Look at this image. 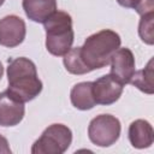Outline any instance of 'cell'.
<instances>
[{
	"instance_id": "cell-1",
	"label": "cell",
	"mask_w": 154,
	"mask_h": 154,
	"mask_svg": "<svg viewBox=\"0 0 154 154\" xmlns=\"http://www.w3.org/2000/svg\"><path fill=\"white\" fill-rule=\"evenodd\" d=\"M7 81L6 91L23 103L34 100L42 91V82L37 77L36 65L25 57L8 60Z\"/></svg>"
},
{
	"instance_id": "cell-2",
	"label": "cell",
	"mask_w": 154,
	"mask_h": 154,
	"mask_svg": "<svg viewBox=\"0 0 154 154\" xmlns=\"http://www.w3.org/2000/svg\"><path fill=\"white\" fill-rule=\"evenodd\" d=\"M120 43V36L116 31L111 29L100 30L85 38L81 47V58L89 71L102 69L109 64Z\"/></svg>"
},
{
	"instance_id": "cell-3",
	"label": "cell",
	"mask_w": 154,
	"mask_h": 154,
	"mask_svg": "<svg viewBox=\"0 0 154 154\" xmlns=\"http://www.w3.org/2000/svg\"><path fill=\"white\" fill-rule=\"evenodd\" d=\"M46 48L55 57H64L71 48L75 38L72 18L67 12L55 11L45 23Z\"/></svg>"
},
{
	"instance_id": "cell-4",
	"label": "cell",
	"mask_w": 154,
	"mask_h": 154,
	"mask_svg": "<svg viewBox=\"0 0 154 154\" xmlns=\"http://www.w3.org/2000/svg\"><path fill=\"white\" fill-rule=\"evenodd\" d=\"M72 142V131L64 124H52L31 147L32 154H63Z\"/></svg>"
},
{
	"instance_id": "cell-5",
	"label": "cell",
	"mask_w": 154,
	"mask_h": 154,
	"mask_svg": "<svg viewBox=\"0 0 154 154\" xmlns=\"http://www.w3.org/2000/svg\"><path fill=\"white\" fill-rule=\"evenodd\" d=\"M120 122L112 114H99L88 126V137L97 147H109L120 136Z\"/></svg>"
},
{
	"instance_id": "cell-6",
	"label": "cell",
	"mask_w": 154,
	"mask_h": 154,
	"mask_svg": "<svg viewBox=\"0 0 154 154\" xmlns=\"http://www.w3.org/2000/svg\"><path fill=\"white\" fill-rule=\"evenodd\" d=\"M124 85L111 73L103 75L93 82V95L96 105L108 106L119 100Z\"/></svg>"
},
{
	"instance_id": "cell-7",
	"label": "cell",
	"mask_w": 154,
	"mask_h": 154,
	"mask_svg": "<svg viewBox=\"0 0 154 154\" xmlns=\"http://www.w3.org/2000/svg\"><path fill=\"white\" fill-rule=\"evenodd\" d=\"M26 34L25 22L16 16L10 14L0 19V45L4 47L13 48L19 46Z\"/></svg>"
},
{
	"instance_id": "cell-8",
	"label": "cell",
	"mask_w": 154,
	"mask_h": 154,
	"mask_svg": "<svg viewBox=\"0 0 154 154\" xmlns=\"http://www.w3.org/2000/svg\"><path fill=\"white\" fill-rule=\"evenodd\" d=\"M111 75L123 85L130 83L136 69L135 57L129 48H118L111 58Z\"/></svg>"
},
{
	"instance_id": "cell-9",
	"label": "cell",
	"mask_w": 154,
	"mask_h": 154,
	"mask_svg": "<svg viewBox=\"0 0 154 154\" xmlns=\"http://www.w3.org/2000/svg\"><path fill=\"white\" fill-rule=\"evenodd\" d=\"M25 114L24 103L16 100L6 90L0 93V126H16Z\"/></svg>"
},
{
	"instance_id": "cell-10",
	"label": "cell",
	"mask_w": 154,
	"mask_h": 154,
	"mask_svg": "<svg viewBox=\"0 0 154 154\" xmlns=\"http://www.w3.org/2000/svg\"><path fill=\"white\" fill-rule=\"evenodd\" d=\"M128 136L132 147L144 149L153 144L154 130L149 122L144 119H136L129 125Z\"/></svg>"
},
{
	"instance_id": "cell-11",
	"label": "cell",
	"mask_w": 154,
	"mask_h": 154,
	"mask_svg": "<svg viewBox=\"0 0 154 154\" xmlns=\"http://www.w3.org/2000/svg\"><path fill=\"white\" fill-rule=\"evenodd\" d=\"M22 6L29 19L45 23L57 11V0H23Z\"/></svg>"
},
{
	"instance_id": "cell-12",
	"label": "cell",
	"mask_w": 154,
	"mask_h": 154,
	"mask_svg": "<svg viewBox=\"0 0 154 154\" xmlns=\"http://www.w3.org/2000/svg\"><path fill=\"white\" fill-rule=\"evenodd\" d=\"M71 103L81 111L91 109L96 102L93 95V82H79L75 84L70 93Z\"/></svg>"
},
{
	"instance_id": "cell-13",
	"label": "cell",
	"mask_w": 154,
	"mask_h": 154,
	"mask_svg": "<svg viewBox=\"0 0 154 154\" xmlns=\"http://www.w3.org/2000/svg\"><path fill=\"white\" fill-rule=\"evenodd\" d=\"M153 76H154L153 59H150L144 69H142L140 71H135L130 83L132 85H135L137 89H140L141 91L152 95L154 93V82H153L154 77Z\"/></svg>"
},
{
	"instance_id": "cell-14",
	"label": "cell",
	"mask_w": 154,
	"mask_h": 154,
	"mask_svg": "<svg viewBox=\"0 0 154 154\" xmlns=\"http://www.w3.org/2000/svg\"><path fill=\"white\" fill-rule=\"evenodd\" d=\"M63 63H64L65 69L72 75H84V73L90 72L81 58V47L71 48L64 55Z\"/></svg>"
},
{
	"instance_id": "cell-15",
	"label": "cell",
	"mask_w": 154,
	"mask_h": 154,
	"mask_svg": "<svg viewBox=\"0 0 154 154\" xmlns=\"http://www.w3.org/2000/svg\"><path fill=\"white\" fill-rule=\"evenodd\" d=\"M138 35L144 43L150 46L154 43V12L141 16L138 23Z\"/></svg>"
},
{
	"instance_id": "cell-16",
	"label": "cell",
	"mask_w": 154,
	"mask_h": 154,
	"mask_svg": "<svg viewBox=\"0 0 154 154\" xmlns=\"http://www.w3.org/2000/svg\"><path fill=\"white\" fill-rule=\"evenodd\" d=\"M117 2L126 8H134L140 16L154 12V0H117Z\"/></svg>"
},
{
	"instance_id": "cell-17",
	"label": "cell",
	"mask_w": 154,
	"mask_h": 154,
	"mask_svg": "<svg viewBox=\"0 0 154 154\" xmlns=\"http://www.w3.org/2000/svg\"><path fill=\"white\" fill-rule=\"evenodd\" d=\"M11 148L8 144V141L6 140V137H4L0 134V154H11Z\"/></svg>"
},
{
	"instance_id": "cell-18",
	"label": "cell",
	"mask_w": 154,
	"mask_h": 154,
	"mask_svg": "<svg viewBox=\"0 0 154 154\" xmlns=\"http://www.w3.org/2000/svg\"><path fill=\"white\" fill-rule=\"evenodd\" d=\"M2 75H4V66H2V64H1V61H0V79H1Z\"/></svg>"
},
{
	"instance_id": "cell-19",
	"label": "cell",
	"mask_w": 154,
	"mask_h": 154,
	"mask_svg": "<svg viewBox=\"0 0 154 154\" xmlns=\"http://www.w3.org/2000/svg\"><path fill=\"white\" fill-rule=\"evenodd\" d=\"M4 2H5V0H0V6H2Z\"/></svg>"
}]
</instances>
